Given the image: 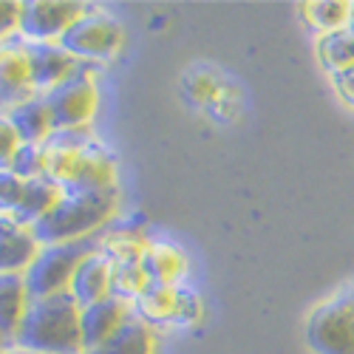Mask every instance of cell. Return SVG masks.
Here are the masks:
<instances>
[{
  "label": "cell",
  "mask_w": 354,
  "mask_h": 354,
  "mask_svg": "<svg viewBox=\"0 0 354 354\" xmlns=\"http://www.w3.org/2000/svg\"><path fill=\"white\" fill-rule=\"evenodd\" d=\"M46 179L63 193L120 190V162L91 131L54 133L46 145Z\"/></svg>",
  "instance_id": "6da1fadb"
},
{
  "label": "cell",
  "mask_w": 354,
  "mask_h": 354,
  "mask_svg": "<svg viewBox=\"0 0 354 354\" xmlns=\"http://www.w3.org/2000/svg\"><path fill=\"white\" fill-rule=\"evenodd\" d=\"M80 315L82 309L68 292L37 298L28 304L12 348L32 354H82Z\"/></svg>",
  "instance_id": "7a4b0ae2"
},
{
  "label": "cell",
  "mask_w": 354,
  "mask_h": 354,
  "mask_svg": "<svg viewBox=\"0 0 354 354\" xmlns=\"http://www.w3.org/2000/svg\"><path fill=\"white\" fill-rule=\"evenodd\" d=\"M120 216V190L111 193H63L57 207L35 224V235L43 247L74 244L105 232Z\"/></svg>",
  "instance_id": "3957f363"
},
{
  "label": "cell",
  "mask_w": 354,
  "mask_h": 354,
  "mask_svg": "<svg viewBox=\"0 0 354 354\" xmlns=\"http://www.w3.org/2000/svg\"><path fill=\"white\" fill-rule=\"evenodd\" d=\"M304 337L312 354H354V281L306 315Z\"/></svg>",
  "instance_id": "277c9868"
},
{
  "label": "cell",
  "mask_w": 354,
  "mask_h": 354,
  "mask_svg": "<svg viewBox=\"0 0 354 354\" xmlns=\"http://www.w3.org/2000/svg\"><path fill=\"white\" fill-rule=\"evenodd\" d=\"M122 43H125L122 23L111 12H105L102 6H91V3H88V9L80 15V20L60 40V46L85 66L113 60V57L120 54Z\"/></svg>",
  "instance_id": "5b68a950"
},
{
  "label": "cell",
  "mask_w": 354,
  "mask_h": 354,
  "mask_svg": "<svg viewBox=\"0 0 354 354\" xmlns=\"http://www.w3.org/2000/svg\"><path fill=\"white\" fill-rule=\"evenodd\" d=\"M100 247V239H88V241H74V244H54L43 247L35 258V263L28 267L26 289L32 295V301L37 298H51V295H63L71 286V278L77 267L82 263L85 255H91Z\"/></svg>",
  "instance_id": "8992f818"
},
{
  "label": "cell",
  "mask_w": 354,
  "mask_h": 354,
  "mask_svg": "<svg viewBox=\"0 0 354 354\" xmlns=\"http://www.w3.org/2000/svg\"><path fill=\"white\" fill-rule=\"evenodd\" d=\"M136 317L159 329H193L204 317L201 295L190 286H151L133 301Z\"/></svg>",
  "instance_id": "52a82bcc"
},
{
  "label": "cell",
  "mask_w": 354,
  "mask_h": 354,
  "mask_svg": "<svg viewBox=\"0 0 354 354\" xmlns=\"http://www.w3.org/2000/svg\"><path fill=\"white\" fill-rule=\"evenodd\" d=\"M51 113V122L57 133H74V131H91V120L100 108V88L94 77V66L80 71L74 80L60 85L57 91L43 97Z\"/></svg>",
  "instance_id": "ba28073f"
},
{
  "label": "cell",
  "mask_w": 354,
  "mask_h": 354,
  "mask_svg": "<svg viewBox=\"0 0 354 354\" xmlns=\"http://www.w3.org/2000/svg\"><path fill=\"white\" fill-rule=\"evenodd\" d=\"M85 9L88 3H66V0L43 3V0H28V3H20L17 35L32 46L60 43Z\"/></svg>",
  "instance_id": "9c48e42d"
},
{
  "label": "cell",
  "mask_w": 354,
  "mask_h": 354,
  "mask_svg": "<svg viewBox=\"0 0 354 354\" xmlns=\"http://www.w3.org/2000/svg\"><path fill=\"white\" fill-rule=\"evenodd\" d=\"M182 94L190 105H196L201 113L216 116V120H232L235 111H239V97H235V88L213 68L198 66L190 68L182 77Z\"/></svg>",
  "instance_id": "30bf717a"
},
{
  "label": "cell",
  "mask_w": 354,
  "mask_h": 354,
  "mask_svg": "<svg viewBox=\"0 0 354 354\" xmlns=\"http://www.w3.org/2000/svg\"><path fill=\"white\" fill-rule=\"evenodd\" d=\"M35 94L32 85V46L20 35L0 40V111Z\"/></svg>",
  "instance_id": "8fae6325"
},
{
  "label": "cell",
  "mask_w": 354,
  "mask_h": 354,
  "mask_svg": "<svg viewBox=\"0 0 354 354\" xmlns=\"http://www.w3.org/2000/svg\"><path fill=\"white\" fill-rule=\"evenodd\" d=\"M40 250L35 227L17 221L12 213H0V275H26Z\"/></svg>",
  "instance_id": "7c38bea8"
},
{
  "label": "cell",
  "mask_w": 354,
  "mask_h": 354,
  "mask_svg": "<svg viewBox=\"0 0 354 354\" xmlns=\"http://www.w3.org/2000/svg\"><path fill=\"white\" fill-rule=\"evenodd\" d=\"M28 46H32V43H28ZM85 68L88 66L80 63L74 54H68L60 43L32 46V85H35L37 97H46V94L57 91V88L66 85L68 80H74Z\"/></svg>",
  "instance_id": "4fadbf2b"
},
{
  "label": "cell",
  "mask_w": 354,
  "mask_h": 354,
  "mask_svg": "<svg viewBox=\"0 0 354 354\" xmlns=\"http://www.w3.org/2000/svg\"><path fill=\"white\" fill-rule=\"evenodd\" d=\"M133 304L122 298H105L100 304L82 306L80 315V329H82V348H94L102 340H108L113 332H120L125 323L133 317Z\"/></svg>",
  "instance_id": "5bb4252c"
},
{
  "label": "cell",
  "mask_w": 354,
  "mask_h": 354,
  "mask_svg": "<svg viewBox=\"0 0 354 354\" xmlns=\"http://www.w3.org/2000/svg\"><path fill=\"white\" fill-rule=\"evenodd\" d=\"M68 295L80 304V309L100 304L105 298H113V270H111V261L102 255L100 247L91 255L82 258V263L71 278Z\"/></svg>",
  "instance_id": "9a60e30c"
},
{
  "label": "cell",
  "mask_w": 354,
  "mask_h": 354,
  "mask_svg": "<svg viewBox=\"0 0 354 354\" xmlns=\"http://www.w3.org/2000/svg\"><path fill=\"white\" fill-rule=\"evenodd\" d=\"M145 272L153 286H182L190 275V258L179 244L151 239L145 250Z\"/></svg>",
  "instance_id": "2e32d148"
},
{
  "label": "cell",
  "mask_w": 354,
  "mask_h": 354,
  "mask_svg": "<svg viewBox=\"0 0 354 354\" xmlns=\"http://www.w3.org/2000/svg\"><path fill=\"white\" fill-rule=\"evenodd\" d=\"M6 116L12 120L15 131L20 133L23 145H46L57 133L43 97H28V100L6 108Z\"/></svg>",
  "instance_id": "e0dca14e"
},
{
  "label": "cell",
  "mask_w": 354,
  "mask_h": 354,
  "mask_svg": "<svg viewBox=\"0 0 354 354\" xmlns=\"http://www.w3.org/2000/svg\"><path fill=\"white\" fill-rule=\"evenodd\" d=\"M156 351H159V332L133 315L120 332H113L108 340L82 354H156Z\"/></svg>",
  "instance_id": "ac0fdd59"
},
{
  "label": "cell",
  "mask_w": 354,
  "mask_h": 354,
  "mask_svg": "<svg viewBox=\"0 0 354 354\" xmlns=\"http://www.w3.org/2000/svg\"><path fill=\"white\" fill-rule=\"evenodd\" d=\"M32 304L23 275H0V337L15 346V337L23 326V317Z\"/></svg>",
  "instance_id": "d6986e66"
},
{
  "label": "cell",
  "mask_w": 354,
  "mask_h": 354,
  "mask_svg": "<svg viewBox=\"0 0 354 354\" xmlns=\"http://www.w3.org/2000/svg\"><path fill=\"white\" fill-rule=\"evenodd\" d=\"M351 15H354L351 0H309V3H301V17L312 32H317V37L348 28Z\"/></svg>",
  "instance_id": "ffe728a7"
},
{
  "label": "cell",
  "mask_w": 354,
  "mask_h": 354,
  "mask_svg": "<svg viewBox=\"0 0 354 354\" xmlns=\"http://www.w3.org/2000/svg\"><path fill=\"white\" fill-rule=\"evenodd\" d=\"M60 198H63V190L57 187L54 182H48V179H32V182H26L23 198H20L17 210L12 216L17 221L28 224V227H35L37 221H43L57 207V201H60Z\"/></svg>",
  "instance_id": "44dd1931"
},
{
  "label": "cell",
  "mask_w": 354,
  "mask_h": 354,
  "mask_svg": "<svg viewBox=\"0 0 354 354\" xmlns=\"http://www.w3.org/2000/svg\"><path fill=\"white\" fill-rule=\"evenodd\" d=\"M315 57L329 77L348 71L354 66V32L351 28H340V32L320 35L315 40Z\"/></svg>",
  "instance_id": "7402d4cb"
},
{
  "label": "cell",
  "mask_w": 354,
  "mask_h": 354,
  "mask_svg": "<svg viewBox=\"0 0 354 354\" xmlns=\"http://www.w3.org/2000/svg\"><path fill=\"white\" fill-rule=\"evenodd\" d=\"M9 170L15 176H20L23 182L46 179V151H43V145H23Z\"/></svg>",
  "instance_id": "603a6c76"
},
{
  "label": "cell",
  "mask_w": 354,
  "mask_h": 354,
  "mask_svg": "<svg viewBox=\"0 0 354 354\" xmlns=\"http://www.w3.org/2000/svg\"><path fill=\"white\" fill-rule=\"evenodd\" d=\"M23 147V139L20 133L15 131L12 120L6 116V111H0V170H9L17 151Z\"/></svg>",
  "instance_id": "cb8c5ba5"
},
{
  "label": "cell",
  "mask_w": 354,
  "mask_h": 354,
  "mask_svg": "<svg viewBox=\"0 0 354 354\" xmlns=\"http://www.w3.org/2000/svg\"><path fill=\"white\" fill-rule=\"evenodd\" d=\"M17 23H20V3H0V40L15 37L17 35Z\"/></svg>",
  "instance_id": "d4e9b609"
},
{
  "label": "cell",
  "mask_w": 354,
  "mask_h": 354,
  "mask_svg": "<svg viewBox=\"0 0 354 354\" xmlns=\"http://www.w3.org/2000/svg\"><path fill=\"white\" fill-rule=\"evenodd\" d=\"M332 80V88H335V94L340 97L343 105H348L354 111V66L337 77H329Z\"/></svg>",
  "instance_id": "484cf974"
},
{
  "label": "cell",
  "mask_w": 354,
  "mask_h": 354,
  "mask_svg": "<svg viewBox=\"0 0 354 354\" xmlns=\"http://www.w3.org/2000/svg\"><path fill=\"white\" fill-rule=\"evenodd\" d=\"M9 348H12V346H9V343H6V340H3V337H0V354H6V351H9Z\"/></svg>",
  "instance_id": "4316f807"
},
{
  "label": "cell",
  "mask_w": 354,
  "mask_h": 354,
  "mask_svg": "<svg viewBox=\"0 0 354 354\" xmlns=\"http://www.w3.org/2000/svg\"><path fill=\"white\" fill-rule=\"evenodd\" d=\"M6 354H32V351H20V348H9Z\"/></svg>",
  "instance_id": "83f0119b"
},
{
  "label": "cell",
  "mask_w": 354,
  "mask_h": 354,
  "mask_svg": "<svg viewBox=\"0 0 354 354\" xmlns=\"http://www.w3.org/2000/svg\"><path fill=\"white\" fill-rule=\"evenodd\" d=\"M348 28H351V32H354V15H351V26H348Z\"/></svg>",
  "instance_id": "f1b7e54d"
}]
</instances>
